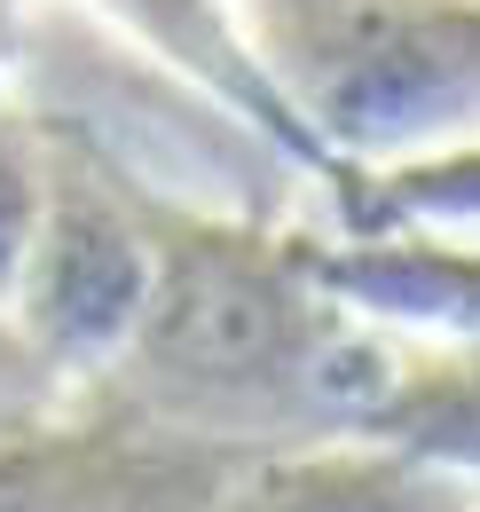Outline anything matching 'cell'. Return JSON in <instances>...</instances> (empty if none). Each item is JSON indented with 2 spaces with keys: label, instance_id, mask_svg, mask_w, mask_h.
Instances as JSON below:
<instances>
[{
  "label": "cell",
  "instance_id": "cell-9",
  "mask_svg": "<svg viewBox=\"0 0 480 512\" xmlns=\"http://www.w3.org/2000/svg\"><path fill=\"white\" fill-rule=\"evenodd\" d=\"M16 64H24V16H16V8H0V103H8V95H24Z\"/></svg>",
  "mask_w": 480,
  "mask_h": 512
},
{
  "label": "cell",
  "instance_id": "cell-1",
  "mask_svg": "<svg viewBox=\"0 0 480 512\" xmlns=\"http://www.w3.org/2000/svg\"><path fill=\"white\" fill-rule=\"evenodd\" d=\"M111 150V142H103ZM119 158V150H111ZM126 166V158H119ZM126 190L142 205V229L158 245V284L126 363L166 402H284L315 426H362L394 402V355L378 331H362L347 300L315 276L307 237L268 221L205 213L166 197L126 166Z\"/></svg>",
  "mask_w": 480,
  "mask_h": 512
},
{
  "label": "cell",
  "instance_id": "cell-10",
  "mask_svg": "<svg viewBox=\"0 0 480 512\" xmlns=\"http://www.w3.org/2000/svg\"><path fill=\"white\" fill-rule=\"evenodd\" d=\"M0 8H16V16H24V8H32V0H0Z\"/></svg>",
  "mask_w": 480,
  "mask_h": 512
},
{
  "label": "cell",
  "instance_id": "cell-4",
  "mask_svg": "<svg viewBox=\"0 0 480 512\" xmlns=\"http://www.w3.org/2000/svg\"><path fill=\"white\" fill-rule=\"evenodd\" d=\"M103 32H119L150 71H166L197 103H213L221 119H237L260 150H276L300 182L331 197L355 166L315 134L300 103L284 95V79L268 71L260 40H252V0H79Z\"/></svg>",
  "mask_w": 480,
  "mask_h": 512
},
{
  "label": "cell",
  "instance_id": "cell-2",
  "mask_svg": "<svg viewBox=\"0 0 480 512\" xmlns=\"http://www.w3.org/2000/svg\"><path fill=\"white\" fill-rule=\"evenodd\" d=\"M252 40L347 166L480 142V0H252Z\"/></svg>",
  "mask_w": 480,
  "mask_h": 512
},
{
  "label": "cell",
  "instance_id": "cell-5",
  "mask_svg": "<svg viewBox=\"0 0 480 512\" xmlns=\"http://www.w3.org/2000/svg\"><path fill=\"white\" fill-rule=\"evenodd\" d=\"M229 512H441L410 457H276L237 481Z\"/></svg>",
  "mask_w": 480,
  "mask_h": 512
},
{
  "label": "cell",
  "instance_id": "cell-7",
  "mask_svg": "<svg viewBox=\"0 0 480 512\" xmlns=\"http://www.w3.org/2000/svg\"><path fill=\"white\" fill-rule=\"evenodd\" d=\"M40 213H48V134L24 95H8L0 103V300L16 292V268L40 237Z\"/></svg>",
  "mask_w": 480,
  "mask_h": 512
},
{
  "label": "cell",
  "instance_id": "cell-8",
  "mask_svg": "<svg viewBox=\"0 0 480 512\" xmlns=\"http://www.w3.org/2000/svg\"><path fill=\"white\" fill-rule=\"evenodd\" d=\"M56 386H63V379L40 363V347L16 331L8 300H0V434H8V426H24V418H32V410L56 394Z\"/></svg>",
  "mask_w": 480,
  "mask_h": 512
},
{
  "label": "cell",
  "instance_id": "cell-3",
  "mask_svg": "<svg viewBox=\"0 0 480 512\" xmlns=\"http://www.w3.org/2000/svg\"><path fill=\"white\" fill-rule=\"evenodd\" d=\"M32 111L48 134V213L16 268L8 316L56 379H87L134 347L150 284H158V245L142 229L126 166L103 150V134L79 111H48V103H32Z\"/></svg>",
  "mask_w": 480,
  "mask_h": 512
},
{
  "label": "cell",
  "instance_id": "cell-6",
  "mask_svg": "<svg viewBox=\"0 0 480 512\" xmlns=\"http://www.w3.org/2000/svg\"><path fill=\"white\" fill-rule=\"evenodd\" d=\"M370 434L410 457H449V465H480V371L457 379H425V386H394V402L370 418Z\"/></svg>",
  "mask_w": 480,
  "mask_h": 512
}]
</instances>
